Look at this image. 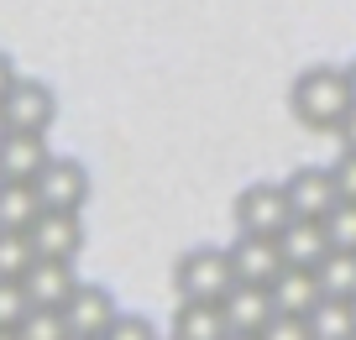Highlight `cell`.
I'll use <instances>...</instances> for the list:
<instances>
[{
	"mask_svg": "<svg viewBox=\"0 0 356 340\" xmlns=\"http://www.w3.org/2000/svg\"><path fill=\"white\" fill-rule=\"evenodd\" d=\"M26 236H32V252L53 257V262H74V257L84 252V220L63 215V209H42Z\"/></svg>",
	"mask_w": 356,
	"mask_h": 340,
	"instance_id": "obj_8",
	"label": "cell"
},
{
	"mask_svg": "<svg viewBox=\"0 0 356 340\" xmlns=\"http://www.w3.org/2000/svg\"><path fill=\"white\" fill-rule=\"evenodd\" d=\"M0 184H6V173H0Z\"/></svg>",
	"mask_w": 356,
	"mask_h": 340,
	"instance_id": "obj_32",
	"label": "cell"
},
{
	"mask_svg": "<svg viewBox=\"0 0 356 340\" xmlns=\"http://www.w3.org/2000/svg\"><path fill=\"white\" fill-rule=\"evenodd\" d=\"M22 288H26V298H32V309H63L68 298H74V288H79V273H74V262L37 257V262L26 267Z\"/></svg>",
	"mask_w": 356,
	"mask_h": 340,
	"instance_id": "obj_9",
	"label": "cell"
},
{
	"mask_svg": "<svg viewBox=\"0 0 356 340\" xmlns=\"http://www.w3.org/2000/svg\"><path fill=\"white\" fill-rule=\"evenodd\" d=\"M6 121H11V131H32V136H47V126L58 121V95L53 84H42V79H22V84L6 95Z\"/></svg>",
	"mask_w": 356,
	"mask_h": 340,
	"instance_id": "obj_6",
	"label": "cell"
},
{
	"mask_svg": "<svg viewBox=\"0 0 356 340\" xmlns=\"http://www.w3.org/2000/svg\"><path fill=\"white\" fill-rule=\"evenodd\" d=\"M16 340H74L63 325V309H26V319L16 325Z\"/></svg>",
	"mask_w": 356,
	"mask_h": 340,
	"instance_id": "obj_20",
	"label": "cell"
},
{
	"mask_svg": "<svg viewBox=\"0 0 356 340\" xmlns=\"http://www.w3.org/2000/svg\"><path fill=\"white\" fill-rule=\"evenodd\" d=\"M42 215L37 184H0V231H32V220Z\"/></svg>",
	"mask_w": 356,
	"mask_h": 340,
	"instance_id": "obj_16",
	"label": "cell"
},
{
	"mask_svg": "<svg viewBox=\"0 0 356 340\" xmlns=\"http://www.w3.org/2000/svg\"><path fill=\"white\" fill-rule=\"evenodd\" d=\"M47 163H53V152H47V136L11 131L6 142H0V173L11 178V184H37Z\"/></svg>",
	"mask_w": 356,
	"mask_h": 340,
	"instance_id": "obj_12",
	"label": "cell"
},
{
	"mask_svg": "<svg viewBox=\"0 0 356 340\" xmlns=\"http://www.w3.org/2000/svg\"><path fill=\"white\" fill-rule=\"evenodd\" d=\"M220 314H225V325H231V335H262L278 309H273V293H267V288L236 283L231 293L220 298Z\"/></svg>",
	"mask_w": 356,
	"mask_h": 340,
	"instance_id": "obj_11",
	"label": "cell"
},
{
	"mask_svg": "<svg viewBox=\"0 0 356 340\" xmlns=\"http://www.w3.org/2000/svg\"><path fill=\"white\" fill-rule=\"evenodd\" d=\"M335 136H341V152H356V110L341 121V131H335Z\"/></svg>",
	"mask_w": 356,
	"mask_h": 340,
	"instance_id": "obj_27",
	"label": "cell"
},
{
	"mask_svg": "<svg viewBox=\"0 0 356 340\" xmlns=\"http://www.w3.org/2000/svg\"><path fill=\"white\" fill-rule=\"evenodd\" d=\"M168 340H173V335H168Z\"/></svg>",
	"mask_w": 356,
	"mask_h": 340,
	"instance_id": "obj_34",
	"label": "cell"
},
{
	"mask_svg": "<svg viewBox=\"0 0 356 340\" xmlns=\"http://www.w3.org/2000/svg\"><path fill=\"white\" fill-rule=\"evenodd\" d=\"M22 84V74H16V63H11V53H0V105H6V95Z\"/></svg>",
	"mask_w": 356,
	"mask_h": 340,
	"instance_id": "obj_26",
	"label": "cell"
},
{
	"mask_svg": "<svg viewBox=\"0 0 356 340\" xmlns=\"http://www.w3.org/2000/svg\"><path fill=\"white\" fill-rule=\"evenodd\" d=\"M32 262H37L32 236L26 231H0V277H6V283H22Z\"/></svg>",
	"mask_w": 356,
	"mask_h": 340,
	"instance_id": "obj_19",
	"label": "cell"
},
{
	"mask_svg": "<svg viewBox=\"0 0 356 340\" xmlns=\"http://www.w3.org/2000/svg\"><path fill=\"white\" fill-rule=\"evenodd\" d=\"M289 105L309 131H341V121L356 110V95H351V79L346 68H330V63H314L293 79L289 89Z\"/></svg>",
	"mask_w": 356,
	"mask_h": 340,
	"instance_id": "obj_1",
	"label": "cell"
},
{
	"mask_svg": "<svg viewBox=\"0 0 356 340\" xmlns=\"http://www.w3.org/2000/svg\"><path fill=\"white\" fill-rule=\"evenodd\" d=\"M231 267H236V283L267 288L273 277L283 273V252H278V241H273V236H241V231H236V241H231Z\"/></svg>",
	"mask_w": 356,
	"mask_h": 340,
	"instance_id": "obj_10",
	"label": "cell"
},
{
	"mask_svg": "<svg viewBox=\"0 0 356 340\" xmlns=\"http://www.w3.org/2000/svg\"><path fill=\"white\" fill-rule=\"evenodd\" d=\"M283 194H289V209H293L299 220H325L335 204H341L330 168H314V163L293 168V173L283 178Z\"/></svg>",
	"mask_w": 356,
	"mask_h": 340,
	"instance_id": "obj_7",
	"label": "cell"
},
{
	"mask_svg": "<svg viewBox=\"0 0 356 340\" xmlns=\"http://www.w3.org/2000/svg\"><path fill=\"white\" fill-rule=\"evenodd\" d=\"M105 340H157V325H152L147 314H121Z\"/></svg>",
	"mask_w": 356,
	"mask_h": 340,
	"instance_id": "obj_24",
	"label": "cell"
},
{
	"mask_svg": "<svg viewBox=\"0 0 356 340\" xmlns=\"http://www.w3.org/2000/svg\"><path fill=\"white\" fill-rule=\"evenodd\" d=\"M6 136H11V121H6V110H0V142H6Z\"/></svg>",
	"mask_w": 356,
	"mask_h": 340,
	"instance_id": "obj_29",
	"label": "cell"
},
{
	"mask_svg": "<svg viewBox=\"0 0 356 340\" xmlns=\"http://www.w3.org/2000/svg\"><path fill=\"white\" fill-rule=\"evenodd\" d=\"M225 340H262V335H225Z\"/></svg>",
	"mask_w": 356,
	"mask_h": 340,
	"instance_id": "obj_30",
	"label": "cell"
},
{
	"mask_svg": "<svg viewBox=\"0 0 356 340\" xmlns=\"http://www.w3.org/2000/svg\"><path fill=\"white\" fill-rule=\"evenodd\" d=\"M89 168L79 163V157H53V163L42 168V178H37V199H42V209H63V215H84L89 204Z\"/></svg>",
	"mask_w": 356,
	"mask_h": 340,
	"instance_id": "obj_5",
	"label": "cell"
},
{
	"mask_svg": "<svg viewBox=\"0 0 356 340\" xmlns=\"http://www.w3.org/2000/svg\"><path fill=\"white\" fill-rule=\"evenodd\" d=\"M173 288L178 298H194V304H220L236 288L231 246H189L173 267Z\"/></svg>",
	"mask_w": 356,
	"mask_h": 340,
	"instance_id": "obj_2",
	"label": "cell"
},
{
	"mask_svg": "<svg viewBox=\"0 0 356 340\" xmlns=\"http://www.w3.org/2000/svg\"><path fill=\"white\" fill-rule=\"evenodd\" d=\"M267 293H273V309H278V314H309L325 298L314 267H283V273L267 283Z\"/></svg>",
	"mask_w": 356,
	"mask_h": 340,
	"instance_id": "obj_14",
	"label": "cell"
},
{
	"mask_svg": "<svg viewBox=\"0 0 356 340\" xmlns=\"http://www.w3.org/2000/svg\"><path fill=\"white\" fill-rule=\"evenodd\" d=\"M314 277H320L325 298H346V304H351L356 298V252H325V262L314 267Z\"/></svg>",
	"mask_w": 356,
	"mask_h": 340,
	"instance_id": "obj_18",
	"label": "cell"
},
{
	"mask_svg": "<svg viewBox=\"0 0 356 340\" xmlns=\"http://www.w3.org/2000/svg\"><path fill=\"white\" fill-rule=\"evenodd\" d=\"M325 236H330V252H356V204H335L325 215Z\"/></svg>",
	"mask_w": 356,
	"mask_h": 340,
	"instance_id": "obj_21",
	"label": "cell"
},
{
	"mask_svg": "<svg viewBox=\"0 0 356 340\" xmlns=\"http://www.w3.org/2000/svg\"><path fill=\"white\" fill-rule=\"evenodd\" d=\"M115 319H121V304L105 283H79L74 298L63 304V325L74 340H105Z\"/></svg>",
	"mask_w": 356,
	"mask_h": 340,
	"instance_id": "obj_3",
	"label": "cell"
},
{
	"mask_svg": "<svg viewBox=\"0 0 356 340\" xmlns=\"http://www.w3.org/2000/svg\"><path fill=\"white\" fill-rule=\"evenodd\" d=\"M262 340H314V335H309V319L304 314H273V325L262 330Z\"/></svg>",
	"mask_w": 356,
	"mask_h": 340,
	"instance_id": "obj_23",
	"label": "cell"
},
{
	"mask_svg": "<svg viewBox=\"0 0 356 340\" xmlns=\"http://www.w3.org/2000/svg\"><path fill=\"white\" fill-rule=\"evenodd\" d=\"M26 309H32V298H26L22 283H6L0 277V330H16L26 319Z\"/></svg>",
	"mask_w": 356,
	"mask_h": 340,
	"instance_id": "obj_22",
	"label": "cell"
},
{
	"mask_svg": "<svg viewBox=\"0 0 356 340\" xmlns=\"http://www.w3.org/2000/svg\"><path fill=\"white\" fill-rule=\"evenodd\" d=\"M278 252H283V267H320L325 252H330L325 220H299V215H293L289 225L278 231Z\"/></svg>",
	"mask_w": 356,
	"mask_h": 340,
	"instance_id": "obj_13",
	"label": "cell"
},
{
	"mask_svg": "<svg viewBox=\"0 0 356 340\" xmlns=\"http://www.w3.org/2000/svg\"><path fill=\"white\" fill-rule=\"evenodd\" d=\"M304 319H309L314 340H356V304L346 298H320Z\"/></svg>",
	"mask_w": 356,
	"mask_h": 340,
	"instance_id": "obj_17",
	"label": "cell"
},
{
	"mask_svg": "<svg viewBox=\"0 0 356 340\" xmlns=\"http://www.w3.org/2000/svg\"><path fill=\"white\" fill-rule=\"evenodd\" d=\"M289 220H293V209H289L283 184H252L236 194V231L241 236H273L278 241V231Z\"/></svg>",
	"mask_w": 356,
	"mask_h": 340,
	"instance_id": "obj_4",
	"label": "cell"
},
{
	"mask_svg": "<svg viewBox=\"0 0 356 340\" xmlns=\"http://www.w3.org/2000/svg\"><path fill=\"white\" fill-rule=\"evenodd\" d=\"M0 340H16V330H0Z\"/></svg>",
	"mask_w": 356,
	"mask_h": 340,
	"instance_id": "obj_31",
	"label": "cell"
},
{
	"mask_svg": "<svg viewBox=\"0 0 356 340\" xmlns=\"http://www.w3.org/2000/svg\"><path fill=\"white\" fill-rule=\"evenodd\" d=\"M346 79H351V95H356V58L346 63Z\"/></svg>",
	"mask_w": 356,
	"mask_h": 340,
	"instance_id": "obj_28",
	"label": "cell"
},
{
	"mask_svg": "<svg viewBox=\"0 0 356 340\" xmlns=\"http://www.w3.org/2000/svg\"><path fill=\"white\" fill-rule=\"evenodd\" d=\"M173 340H225L231 335V325H225L220 304H194V298H184V304L173 309V330H168Z\"/></svg>",
	"mask_w": 356,
	"mask_h": 340,
	"instance_id": "obj_15",
	"label": "cell"
},
{
	"mask_svg": "<svg viewBox=\"0 0 356 340\" xmlns=\"http://www.w3.org/2000/svg\"><path fill=\"white\" fill-rule=\"evenodd\" d=\"M351 304H356V298H351Z\"/></svg>",
	"mask_w": 356,
	"mask_h": 340,
	"instance_id": "obj_33",
	"label": "cell"
},
{
	"mask_svg": "<svg viewBox=\"0 0 356 340\" xmlns=\"http://www.w3.org/2000/svg\"><path fill=\"white\" fill-rule=\"evenodd\" d=\"M330 178H335V194L346 199V204H356V152H341L330 163Z\"/></svg>",
	"mask_w": 356,
	"mask_h": 340,
	"instance_id": "obj_25",
	"label": "cell"
}]
</instances>
